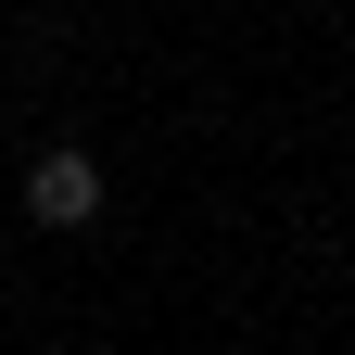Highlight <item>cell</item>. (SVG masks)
Returning a JSON list of instances; mask_svg holds the SVG:
<instances>
[{"mask_svg":"<svg viewBox=\"0 0 355 355\" xmlns=\"http://www.w3.org/2000/svg\"><path fill=\"white\" fill-rule=\"evenodd\" d=\"M26 216H38V229H89V216H102V165H89L76 140L38 153V165H26Z\"/></svg>","mask_w":355,"mask_h":355,"instance_id":"cell-1","label":"cell"}]
</instances>
